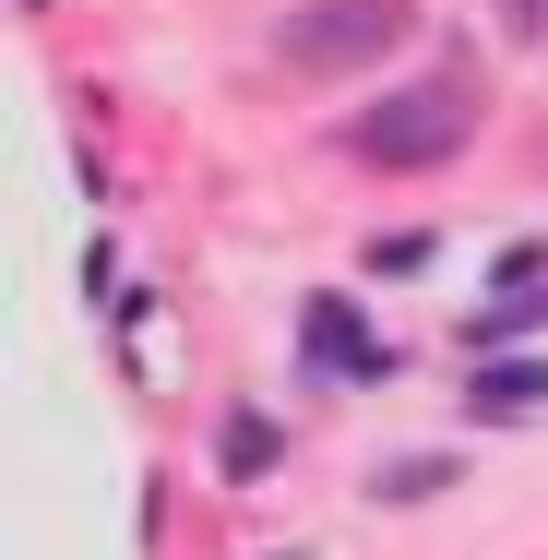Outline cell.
Wrapping results in <instances>:
<instances>
[{
    "mask_svg": "<svg viewBox=\"0 0 548 560\" xmlns=\"http://www.w3.org/2000/svg\"><path fill=\"white\" fill-rule=\"evenodd\" d=\"M406 36H418V0H311V12L275 24V60L311 72V84H346V72L394 60Z\"/></svg>",
    "mask_w": 548,
    "mask_h": 560,
    "instance_id": "6da1fadb",
    "label": "cell"
},
{
    "mask_svg": "<svg viewBox=\"0 0 548 560\" xmlns=\"http://www.w3.org/2000/svg\"><path fill=\"white\" fill-rule=\"evenodd\" d=\"M465 131H477V84L441 72V84H406V96L358 108L346 143H358L370 167H406V179H418V167H453V155H465Z\"/></svg>",
    "mask_w": 548,
    "mask_h": 560,
    "instance_id": "7a4b0ae2",
    "label": "cell"
},
{
    "mask_svg": "<svg viewBox=\"0 0 548 560\" xmlns=\"http://www.w3.org/2000/svg\"><path fill=\"white\" fill-rule=\"evenodd\" d=\"M311 346H323V358L346 370V382H382V370H394L382 346L358 335V311H346V299H311Z\"/></svg>",
    "mask_w": 548,
    "mask_h": 560,
    "instance_id": "3957f363",
    "label": "cell"
},
{
    "mask_svg": "<svg viewBox=\"0 0 548 560\" xmlns=\"http://www.w3.org/2000/svg\"><path fill=\"white\" fill-rule=\"evenodd\" d=\"M275 465V418H226V477H263Z\"/></svg>",
    "mask_w": 548,
    "mask_h": 560,
    "instance_id": "277c9868",
    "label": "cell"
},
{
    "mask_svg": "<svg viewBox=\"0 0 548 560\" xmlns=\"http://www.w3.org/2000/svg\"><path fill=\"white\" fill-rule=\"evenodd\" d=\"M548 394V370H489V382H477V406H537Z\"/></svg>",
    "mask_w": 548,
    "mask_h": 560,
    "instance_id": "5b68a950",
    "label": "cell"
},
{
    "mask_svg": "<svg viewBox=\"0 0 548 560\" xmlns=\"http://www.w3.org/2000/svg\"><path fill=\"white\" fill-rule=\"evenodd\" d=\"M501 24H513V36H537V24H548V0H501Z\"/></svg>",
    "mask_w": 548,
    "mask_h": 560,
    "instance_id": "8992f818",
    "label": "cell"
}]
</instances>
